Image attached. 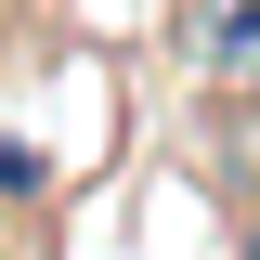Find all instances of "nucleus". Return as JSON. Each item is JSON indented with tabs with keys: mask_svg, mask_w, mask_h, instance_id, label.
Instances as JSON below:
<instances>
[{
	"mask_svg": "<svg viewBox=\"0 0 260 260\" xmlns=\"http://www.w3.org/2000/svg\"><path fill=\"white\" fill-rule=\"evenodd\" d=\"M247 260H260V234H247Z\"/></svg>",
	"mask_w": 260,
	"mask_h": 260,
	"instance_id": "3",
	"label": "nucleus"
},
{
	"mask_svg": "<svg viewBox=\"0 0 260 260\" xmlns=\"http://www.w3.org/2000/svg\"><path fill=\"white\" fill-rule=\"evenodd\" d=\"M182 52L208 91H260V0H182Z\"/></svg>",
	"mask_w": 260,
	"mask_h": 260,
	"instance_id": "1",
	"label": "nucleus"
},
{
	"mask_svg": "<svg viewBox=\"0 0 260 260\" xmlns=\"http://www.w3.org/2000/svg\"><path fill=\"white\" fill-rule=\"evenodd\" d=\"M0 195H39V156H26V143H0Z\"/></svg>",
	"mask_w": 260,
	"mask_h": 260,
	"instance_id": "2",
	"label": "nucleus"
}]
</instances>
